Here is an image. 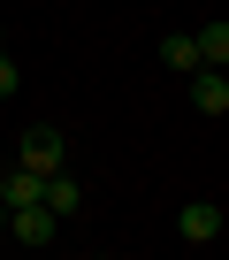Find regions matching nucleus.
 I'll use <instances>...</instances> for the list:
<instances>
[{"label": "nucleus", "instance_id": "nucleus-9", "mask_svg": "<svg viewBox=\"0 0 229 260\" xmlns=\"http://www.w3.org/2000/svg\"><path fill=\"white\" fill-rule=\"evenodd\" d=\"M16 84H23V77H16V61H8V46H0V100H16Z\"/></svg>", "mask_w": 229, "mask_h": 260}, {"label": "nucleus", "instance_id": "nucleus-7", "mask_svg": "<svg viewBox=\"0 0 229 260\" xmlns=\"http://www.w3.org/2000/svg\"><path fill=\"white\" fill-rule=\"evenodd\" d=\"M161 69L191 77V69H199V39H191V31H168V39H161Z\"/></svg>", "mask_w": 229, "mask_h": 260}, {"label": "nucleus", "instance_id": "nucleus-2", "mask_svg": "<svg viewBox=\"0 0 229 260\" xmlns=\"http://www.w3.org/2000/svg\"><path fill=\"white\" fill-rule=\"evenodd\" d=\"M16 161L39 169V176H54V169H61V130H54V122H31L23 138H16Z\"/></svg>", "mask_w": 229, "mask_h": 260}, {"label": "nucleus", "instance_id": "nucleus-6", "mask_svg": "<svg viewBox=\"0 0 229 260\" xmlns=\"http://www.w3.org/2000/svg\"><path fill=\"white\" fill-rule=\"evenodd\" d=\"M39 199H46V207H54V214H61V222H69V214H77V207H84V184H77V176H69V169H54V176H46V191H39Z\"/></svg>", "mask_w": 229, "mask_h": 260}, {"label": "nucleus", "instance_id": "nucleus-4", "mask_svg": "<svg viewBox=\"0 0 229 260\" xmlns=\"http://www.w3.org/2000/svg\"><path fill=\"white\" fill-rule=\"evenodd\" d=\"M176 230H183V245H214V237H221V207H214V199H183Z\"/></svg>", "mask_w": 229, "mask_h": 260}, {"label": "nucleus", "instance_id": "nucleus-8", "mask_svg": "<svg viewBox=\"0 0 229 260\" xmlns=\"http://www.w3.org/2000/svg\"><path fill=\"white\" fill-rule=\"evenodd\" d=\"M191 39H199V61H214V69H229V23H221V16H214L206 31H191Z\"/></svg>", "mask_w": 229, "mask_h": 260}, {"label": "nucleus", "instance_id": "nucleus-5", "mask_svg": "<svg viewBox=\"0 0 229 260\" xmlns=\"http://www.w3.org/2000/svg\"><path fill=\"white\" fill-rule=\"evenodd\" d=\"M39 191H46V176H39V169H23V161H16L8 176H0V207H31Z\"/></svg>", "mask_w": 229, "mask_h": 260}, {"label": "nucleus", "instance_id": "nucleus-1", "mask_svg": "<svg viewBox=\"0 0 229 260\" xmlns=\"http://www.w3.org/2000/svg\"><path fill=\"white\" fill-rule=\"evenodd\" d=\"M0 230H8L16 245H54V237H61V214H54L46 199H31V207H0Z\"/></svg>", "mask_w": 229, "mask_h": 260}, {"label": "nucleus", "instance_id": "nucleus-3", "mask_svg": "<svg viewBox=\"0 0 229 260\" xmlns=\"http://www.w3.org/2000/svg\"><path fill=\"white\" fill-rule=\"evenodd\" d=\"M183 84H191V107H199V115H229V69L199 61V69H191Z\"/></svg>", "mask_w": 229, "mask_h": 260}, {"label": "nucleus", "instance_id": "nucleus-10", "mask_svg": "<svg viewBox=\"0 0 229 260\" xmlns=\"http://www.w3.org/2000/svg\"><path fill=\"white\" fill-rule=\"evenodd\" d=\"M0 46H8V39H0Z\"/></svg>", "mask_w": 229, "mask_h": 260}]
</instances>
